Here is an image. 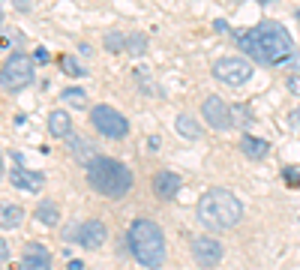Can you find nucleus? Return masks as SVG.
<instances>
[{
  "label": "nucleus",
  "mask_w": 300,
  "mask_h": 270,
  "mask_svg": "<svg viewBox=\"0 0 300 270\" xmlns=\"http://www.w3.org/2000/svg\"><path fill=\"white\" fill-rule=\"evenodd\" d=\"M234 39H237L240 51H246L255 63L276 66V63H285L294 54L291 33L276 21H261L252 30H234Z\"/></svg>",
  "instance_id": "obj_1"
},
{
  "label": "nucleus",
  "mask_w": 300,
  "mask_h": 270,
  "mask_svg": "<svg viewBox=\"0 0 300 270\" xmlns=\"http://www.w3.org/2000/svg\"><path fill=\"white\" fill-rule=\"evenodd\" d=\"M84 171H87L90 189H96L105 198H123L132 189V183H135L132 171L120 159H111V156H93L84 165Z\"/></svg>",
  "instance_id": "obj_2"
},
{
  "label": "nucleus",
  "mask_w": 300,
  "mask_h": 270,
  "mask_svg": "<svg viewBox=\"0 0 300 270\" xmlns=\"http://www.w3.org/2000/svg\"><path fill=\"white\" fill-rule=\"evenodd\" d=\"M126 243L135 255V261L141 267L159 270L165 264V237H162V228L153 222V219H135L126 231Z\"/></svg>",
  "instance_id": "obj_3"
},
{
  "label": "nucleus",
  "mask_w": 300,
  "mask_h": 270,
  "mask_svg": "<svg viewBox=\"0 0 300 270\" xmlns=\"http://www.w3.org/2000/svg\"><path fill=\"white\" fill-rule=\"evenodd\" d=\"M198 222L204 228H213V231H225V228H234L243 216V204L237 201L234 192L228 189H210L198 198Z\"/></svg>",
  "instance_id": "obj_4"
},
{
  "label": "nucleus",
  "mask_w": 300,
  "mask_h": 270,
  "mask_svg": "<svg viewBox=\"0 0 300 270\" xmlns=\"http://www.w3.org/2000/svg\"><path fill=\"white\" fill-rule=\"evenodd\" d=\"M33 81V57L24 51H12L0 69V87L3 90H24Z\"/></svg>",
  "instance_id": "obj_5"
},
{
  "label": "nucleus",
  "mask_w": 300,
  "mask_h": 270,
  "mask_svg": "<svg viewBox=\"0 0 300 270\" xmlns=\"http://www.w3.org/2000/svg\"><path fill=\"white\" fill-rule=\"evenodd\" d=\"M90 123H93L96 132L105 135L108 141H120V138H126V132H129V120H126L117 108H111V105H93V108H90Z\"/></svg>",
  "instance_id": "obj_6"
},
{
  "label": "nucleus",
  "mask_w": 300,
  "mask_h": 270,
  "mask_svg": "<svg viewBox=\"0 0 300 270\" xmlns=\"http://www.w3.org/2000/svg\"><path fill=\"white\" fill-rule=\"evenodd\" d=\"M213 75H216V81L237 87V84H246L252 78V63L243 57H222L213 63Z\"/></svg>",
  "instance_id": "obj_7"
},
{
  "label": "nucleus",
  "mask_w": 300,
  "mask_h": 270,
  "mask_svg": "<svg viewBox=\"0 0 300 270\" xmlns=\"http://www.w3.org/2000/svg\"><path fill=\"white\" fill-rule=\"evenodd\" d=\"M105 237H108V228H105V222H99V219H84V222H78V225L72 228V234H69V240H75V243L84 246V249H99V246L105 243Z\"/></svg>",
  "instance_id": "obj_8"
},
{
  "label": "nucleus",
  "mask_w": 300,
  "mask_h": 270,
  "mask_svg": "<svg viewBox=\"0 0 300 270\" xmlns=\"http://www.w3.org/2000/svg\"><path fill=\"white\" fill-rule=\"evenodd\" d=\"M201 114H204L207 126H213V129H219V132H225V129L234 126V111H231L219 96H207V99L201 102Z\"/></svg>",
  "instance_id": "obj_9"
},
{
  "label": "nucleus",
  "mask_w": 300,
  "mask_h": 270,
  "mask_svg": "<svg viewBox=\"0 0 300 270\" xmlns=\"http://www.w3.org/2000/svg\"><path fill=\"white\" fill-rule=\"evenodd\" d=\"M192 258L195 264L204 270H213L219 261H222V243L213 240V237H192Z\"/></svg>",
  "instance_id": "obj_10"
},
{
  "label": "nucleus",
  "mask_w": 300,
  "mask_h": 270,
  "mask_svg": "<svg viewBox=\"0 0 300 270\" xmlns=\"http://www.w3.org/2000/svg\"><path fill=\"white\" fill-rule=\"evenodd\" d=\"M9 180H12V186L21 189V192H36V189L45 183V177H42L39 171H27L24 165H15V168L9 171Z\"/></svg>",
  "instance_id": "obj_11"
},
{
  "label": "nucleus",
  "mask_w": 300,
  "mask_h": 270,
  "mask_svg": "<svg viewBox=\"0 0 300 270\" xmlns=\"http://www.w3.org/2000/svg\"><path fill=\"white\" fill-rule=\"evenodd\" d=\"M180 174H174V171H159L156 177H153V192L159 195V198H165V201H171V198H177L180 195Z\"/></svg>",
  "instance_id": "obj_12"
},
{
  "label": "nucleus",
  "mask_w": 300,
  "mask_h": 270,
  "mask_svg": "<svg viewBox=\"0 0 300 270\" xmlns=\"http://www.w3.org/2000/svg\"><path fill=\"white\" fill-rule=\"evenodd\" d=\"M21 264H24V270H51V255L42 243H27Z\"/></svg>",
  "instance_id": "obj_13"
},
{
  "label": "nucleus",
  "mask_w": 300,
  "mask_h": 270,
  "mask_svg": "<svg viewBox=\"0 0 300 270\" xmlns=\"http://www.w3.org/2000/svg\"><path fill=\"white\" fill-rule=\"evenodd\" d=\"M48 132L54 135V138H69L72 135V120H69V114L66 111H51L48 114Z\"/></svg>",
  "instance_id": "obj_14"
},
{
  "label": "nucleus",
  "mask_w": 300,
  "mask_h": 270,
  "mask_svg": "<svg viewBox=\"0 0 300 270\" xmlns=\"http://www.w3.org/2000/svg\"><path fill=\"white\" fill-rule=\"evenodd\" d=\"M240 150H243L249 159H255V162H258V159H264V156L270 153V144H267L264 138H255V135H243V138H240Z\"/></svg>",
  "instance_id": "obj_15"
},
{
  "label": "nucleus",
  "mask_w": 300,
  "mask_h": 270,
  "mask_svg": "<svg viewBox=\"0 0 300 270\" xmlns=\"http://www.w3.org/2000/svg\"><path fill=\"white\" fill-rule=\"evenodd\" d=\"M174 129H177V135H183V138H189V141L201 138V126H198V120H195V117H189V114H177Z\"/></svg>",
  "instance_id": "obj_16"
},
{
  "label": "nucleus",
  "mask_w": 300,
  "mask_h": 270,
  "mask_svg": "<svg viewBox=\"0 0 300 270\" xmlns=\"http://www.w3.org/2000/svg\"><path fill=\"white\" fill-rule=\"evenodd\" d=\"M69 150H72V153H75V156H78L84 165H87L93 156H99V153L93 150V144H90L87 138H78V135H69Z\"/></svg>",
  "instance_id": "obj_17"
},
{
  "label": "nucleus",
  "mask_w": 300,
  "mask_h": 270,
  "mask_svg": "<svg viewBox=\"0 0 300 270\" xmlns=\"http://www.w3.org/2000/svg\"><path fill=\"white\" fill-rule=\"evenodd\" d=\"M36 219H39L42 225H51V228H54V225L60 222V207H57L54 201H39V204H36Z\"/></svg>",
  "instance_id": "obj_18"
},
{
  "label": "nucleus",
  "mask_w": 300,
  "mask_h": 270,
  "mask_svg": "<svg viewBox=\"0 0 300 270\" xmlns=\"http://www.w3.org/2000/svg\"><path fill=\"white\" fill-rule=\"evenodd\" d=\"M24 219V210L18 204H0V228H18Z\"/></svg>",
  "instance_id": "obj_19"
},
{
  "label": "nucleus",
  "mask_w": 300,
  "mask_h": 270,
  "mask_svg": "<svg viewBox=\"0 0 300 270\" xmlns=\"http://www.w3.org/2000/svg\"><path fill=\"white\" fill-rule=\"evenodd\" d=\"M60 69H63L66 75H72V78H84V75H87V69H84L72 54H63V57H60Z\"/></svg>",
  "instance_id": "obj_20"
},
{
  "label": "nucleus",
  "mask_w": 300,
  "mask_h": 270,
  "mask_svg": "<svg viewBox=\"0 0 300 270\" xmlns=\"http://www.w3.org/2000/svg\"><path fill=\"white\" fill-rule=\"evenodd\" d=\"M126 51L129 54H144L147 51V36L144 33H126Z\"/></svg>",
  "instance_id": "obj_21"
},
{
  "label": "nucleus",
  "mask_w": 300,
  "mask_h": 270,
  "mask_svg": "<svg viewBox=\"0 0 300 270\" xmlns=\"http://www.w3.org/2000/svg\"><path fill=\"white\" fill-rule=\"evenodd\" d=\"M60 96H63L69 105H75V108H84V102H87V93H84L81 87H66Z\"/></svg>",
  "instance_id": "obj_22"
},
{
  "label": "nucleus",
  "mask_w": 300,
  "mask_h": 270,
  "mask_svg": "<svg viewBox=\"0 0 300 270\" xmlns=\"http://www.w3.org/2000/svg\"><path fill=\"white\" fill-rule=\"evenodd\" d=\"M105 48H108V51H120V48H126V33H120V30L105 33Z\"/></svg>",
  "instance_id": "obj_23"
},
{
  "label": "nucleus",
  "mask_w": 300,
  "mask_h": 270,
  "mask_svg": "<svg viewBox=\"0 0 300 270\" xmlns=\"http://www.w3.org/2000/svg\"><path fill=\"white\" fill-rule=\"evenodd\" d=\"M285 87L294 93V96H300V75H288V81H285Z\"/></svg>",
  "instance_id": "obj_24"
},
{
  "label": "nucleus",
  "mask_w": 300,
  "mask_h": 270,
  "mask_svg": "<svg viewBox=\"0 0 300 270\" xmlns=\"http://www.w3.org/2000/svg\"><path fill=\"white\" fill-rule=\"evenodd\" d=\"M9 258V246H6V240L0 237V261H6Z\"/></svg>",
  "instance_id": "obj_25"
},
{
  "label": "nucleus",
  "mask_w": 300,
  "mask_h": 270,
  "mask_svg": "<svg viewBox=\"0 0 300 270\" xmlns=\"http://www.w3.org/2000/svg\"><path fill=\"white\" fill-rule=\"evenodd\" d=\"M15 6H18L21 12H27V9H30V3H27V0H15Z\"/></svg>",
  "instance_id": "obj_26"
},
{
  "label": "nucleus",
  "mask_w": 300,
  "mask_h": 270,
  "mask_svg": "<svg viewBox=\"0 0 300 270\" xmlns=\"http://www.w3.org/2000/svg\"><path fill=\"white\" fill-rule=\"evenodd\" d=\"M69 270H81V261H75V258H72V261H69Z\"/></svg>",
  "instance_id": "obj_27"
},
{
  "label": "nucleus",
  "mask_w": 300,
  "mask_h": 270,
  "mask_svg": "<svg viewBox=\"0 0 300 270\" xmlns=\"http://www.w3.org/2000/svg\"><path fill=\"white\" fill-rule=\"evenodd\" d=\"M0 21H3V9H0Z\"/></svg>",
  "instance_id": "obj_28"
},
{
  "label": "nucleus",
  "mask_w": 300,
  "mask_h": 270,
  "mask_svg": "<svg viewBox=\"0 0 300 270\" xmlns=\"http://www.w3.org/2000/svg\"><path fill=\"white\" fill-rule=\"evenodd\" d=\"M297 21H300V9H297Z\"/></svg>",
  "instance_id": "obj_29"
}]
</instances>
